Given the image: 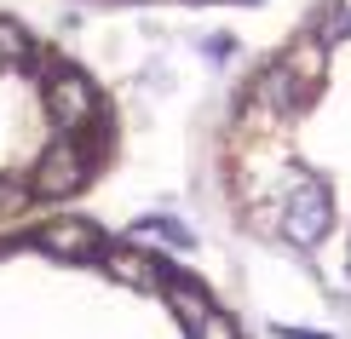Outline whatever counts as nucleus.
Listing matches in <instances>:
<instances>
[{"label": "nucleus", "mask_w": 351, "mask_h": 339, "mask_svg": "<svg viewBox=\"0 0 351 339\" xmlns=\"http://www.w3.org/2000/svg\"><path fill=\"white\" fill-rule=\"evenodd\" d=\"M230 230L351 316V0H305L208 138Z\"/></svg>", "instance_id": "1"}, {"label": "nucleus", "mask_w": 351, "mask_h": 339, "mask_svg": "<svg viewBox=\"0 0 351 339\" xmlns=\"http://www.w3.org/2000/svg\"><path fill=\"white\" fill-rule=\"evenodd\" d=\"M0 339H259L190 253L86 208L0 230Z\"/></svg>", "instance_id": "2"}, {"label": "nucleus", "mask_w": 351, "mask_h": 339, "mask_svg": "<svg viewBox=\"0 0 351 339\" xmlns=\"http://www.w3.org/2000/svg\"><path fill=\"white\" fill-rule=\"evenodd\" d=\"M121 150L115 86L52 29L0 6V230L86 208Z\"/></svg>", "instance_id": "3"}, {"label": "nucleus", "mask_w": 351, "mask_h": 339, "mask_svg": "<svg viewBox=\"0 0 351 339\" xmlns=\"http://www.w3.org/2000/svg\"><path fill=\"white\" fill-rule=\"evenodd\" d=\"M81 6H121V12H138V6H254V0H81Z\"/></svg>", "instance_id": "4"}]
</instances>
